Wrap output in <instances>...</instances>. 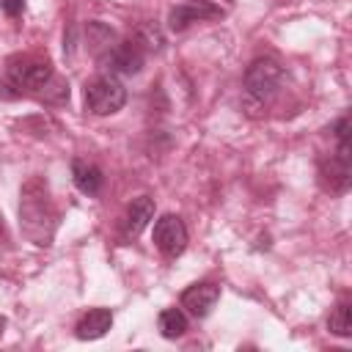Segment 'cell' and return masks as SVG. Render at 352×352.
Instances as JSON below:
<instances>
[{"instance_id": "cell-3", "label": "cell", "mask_w": 352, "mask_h": 352, "mask_svg": "<svg viewBox=\"0 0 352 352\" xmlns=\"http://www.w3.org/2000/svg\"><path fill=\"white\" fill-rule=\"evenodd\" d=\"M126 104V88L116 74H96L85 82V107L94 116H113Z\"/></svg>"}, {"instance_id": "cell-17", "label": "cell", "mask_w": 352, "mask_h": 352, "mask_svg": "<svg viewBox=\"0 0 352 352\" xmlns=\"http://www.w3.org/2000/svg\"><path fill=\"white\" fill-rule=\"evenodd\" d=\"M140 47H146V50H162V44H165V38H162V33L151 25V22H146V25H140L138 28V38H135Z\"/></svg>"}, {"instance_id": "cell-21", "label": "cell", "mask_w": 352, "mask_h": 352, "mask_svg": "<svg viewBox=\"0 0 352 352\" xmlns=\"http://www.w3.org/2000/svg\"><path fill=\"white\" fill-rule=\"evenodd\" d=\"M0 234H3V226H0Z\"/></svg>"}, {"instance_id": "cell-2", "label": "cell", "mask_w": 352, "mask_h": 352, "mask_svg": "<svg viewBox=\"0 0 352 352\" xmlns=\"http://www.w3.org/2000/svg\"><path fill=\"white\" fill-rule=\"evenodd\" d=\"M283 85V66L275 58H256L245 72V94L256 104H267Z\"/></svg>"}, {"instance_id": "cell-10", "label": "cell", "mask_w": 352, "mask_h": 352, "mask_svg": "<svg viewBox=\"0 0 352 352\" xmlns=\"http://www.w3.org/2000/svg\"><path fill=\"white\" fill-rule=\"evenodd\" d=\"M113 327V311L110 308H91L74 327V336L80 341H96Z\"/></svg>"}, {"instance_id": "cell-7", "label": "cell", "mask_w": 352, "mask_h": 352, "mask_svg": "<svg viewBox=\"0 0 352 352\" xmlns=\"http://www.w3.org/2000/svg\"><path fill=\"white\" fill-rule=\"evenodd\" d=\"M352 179L349 168V143H338V151L319 162V182L330 192H346Z\"/></svg>"}, {"instance_id": "cell-8", "label": "cell", "mask_w": 352, "mask_h": 352, "mask_svg": "<svg viewBox=\"0 0 352 352\" xmlns=\"http://www.w3.org/2000/svg\"><path fill=\"white\" fill-rule=\"evenodd\" d=\"M143 47L138 41H118L107 55L99 58V63L104 69H110V74H138L143 69Z\"/></svg>"}, {"instance_id": "cell-1", "label": "cell", "mask_w": 352, "mask_h": 352, "mask_svg": "<svg viewBox=\"0 0 352 352\" xmlns=\"http://www.w3.org/2000/svg\"><path fill=\"white\" fill-rule=\"evenodd\" d=\"M19 226L33 245L38 248L52 245L58 228V212L50 201V187L41 176H30L19 190Z\"/></svg>"}, {"instance_id": "cell-6", "label": "cell", "mask_w": 352, "mask_h": 352, "mask_svg": "<svg viewBox=\"0 0 352 352\" xmlns=\"http://www.w3.org/2000/svg\"><path fill=\"white\" fill-rule=\"evenodd\" d=\"M223 14H226V11H223L217 3H212V0H184V3H179V6L170 8V14H168V28H170L173 33H182V30H187L192 22L217 19V16H223Z\"/></svg>"}, {"instance_id": "cell-15", "label": "cell", "mask_w": 352, "mask_h": 352, "mask_svg": "<svg viewBox=\"0 0 352 352\" xmlns=\"http://www.w3.org/2000/svg\"><path fill=\"white\" fill-rule=\"evenodd\" d=\"M327 330L338 338H349L352 336V305L349 302H338L330 316H327Z\"/></svg>"}, {"instance_id": "cell-12", "label": "cell", "mask_w": 352, "mask_h": 352, "mask_svg": "<svg viewBox=\"0 0 352 352\" xmlns=\"http://www.w3.org/2000/svg\"><path fill=\"white\" fill-rule=\"evenodd\" d=\"M85 41H88V50H91L96 58H102V55H107V52L118 44V36H116V30H113L110 25H104V22H88V28H85Z\"/></svg>"}, {"instance_id": "cell-14", "label": "cell", "mask_w": 352, "mask_h": 352, "mask_svg": "<svg viewBox=\"0 0 352 352\" xmlns=\"http://www.w3.org/2000/svg\"><path fill=\"white\" fill-rule=\"evenodd\" d=\"M157 327H160V336L162 338H182L187 333V314L182 308H165L157 319Z\"/></svg>"}, {"instance_id": "cell-9", "label": "cell", "mask_w": 352, "mask_h": 352, "mask_svg": "<svg viewBox=\"0 0 352 352\" xmlns=\"http://www.w3.org/2000/svg\"><path fill=\"white\" fill-rule=\"evenodd\" d=\"M217 300H220V286H217V283H209V280L192 283L190 289L182 292V308H184L190 316H195V319L209 316V311L214 308Z\"/></svg>"}, {"instance_id": "cell-4", "label": "cell", "mask_w": 352, "mask_h": 352, "mask_svg": "<svg viewBox=\"0 0 352 352\" xmlns=\"http://www.w3.org/2000/svg\"><path fill=\"white\" fill-rule=\"evenodd\" d=\"M6 74L11 80L14 88H30L38 91L55 72L52 63L47 58H36V55H14L6 66Z\"/></svg>"}, {"instance_id": "cell-13", "label": "cell", "mask_w": 352, "mask_h": 352, "mask_svg": "<svg viewBox=\"0 0 352 352\" xmlns=\"http://www.w3.org/2000/svg\"><path fill=\"white\" fill-rule=\"evenodd\" d=\"M151 220H154V201L148 195L132 198L126 209V234H140Z\"/></svg>"}, {"instance_id": "cell-19", "label": "cell", "mask_w": 352, "mask_h": 352, "mask_svg": "<svg viewBox=\"0 0 352 352\" xmlns=\"http://www.w3.org/2000/svg\"><path fill=\"white\" fill-rule=\"evenodd\" d=\"M0 6H3V11H6L8 16H19V14L25 11V0H3Z\"/></svg>"}, {"instance_id": "cell-18", "label": "cell", "mask_w": 352, "mask_h": 352, "mask_svg": "<svg viewBox=\"0 0 352 352\" xmlns=\"http://www.w3.org/2000/svg\"><path fill=\"white\" fill-rule=\"evenodd\" d=\"M333 135H336V140H338V143H349V116H341V118L336 121Z\"/></svg>"}, {"instance_id": "cell-11", "label": "cell", "mask_w": 352, "mask_h": 352, "mask_svg": "<svg viewBox=\"0 0 352 352\" xmlns=\"http://www.w3.org/2000/svg\"><path fill=\"white\" fill-rule=\"evenodd\" d=\"M72 182L82 195H96L104 184V176L94 162H85L77 157V160H72Z\"/></svg>"}, {"instance_id": "cell-20", "label": "cell", "mask_w": 352, "mask_h": 352, "mask_svg": "<svg viewBox=\"0 0 352 352\" xmlns=\"http://www.w3.org/2000/svg\"><path fill=\"white\" fill-rule=\"evenodd\" d=\"M3 333H6V316H0V338H3Z\"/></svg>"}, {"instance_id": "cell-16", "label": "cell", "mask_w": 352, "mask_h": 352, "mask_svg": "<svg viewBox=\"0 0 352 352\" xmlns=\"http://www.w3.org/2000/svg\"><path fill=\"white\" fill-rule=\"evenodd\" d=\"M38 96H41L44 102H58V104H60V102L69 99V82H66V80H58V77L52 74V77L38 88Z\"/></svg>"}, {"instance_id": "cell-5", "label": "cell", "mask_w": 352, "mask_h": 352, "mask_svg": "<svg viewBox=\"0 0 352 352\" xmlns=\"http://www.w3.org/2000/svg\"><path fill=\"white\" fill-rule=\"evenodd\" d=\"M154 245L160 253H165L168 258H176L184 253L187 248V226L182 223L179 214H162L154 223Z\"/></svg>"}]
</instances>
